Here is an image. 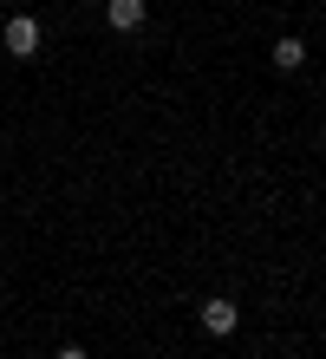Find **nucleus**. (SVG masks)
Listing matches in <instances>:
<instances>
[{
	"label": "nucleus",
	"mask_w": 326,
	"mask_h": 359,
	"mask_svg": "<svg viewBox=\"0 0 326 359\" xmlns=\"http://www.w3.org/2000/svg\"><path fill=\"white\" fill-rule=\"evenodd\" d=\"M39 39H46V33H39V20H33V13H13L7 27H0V46H7L13 59H33V53H39Z\"/></svg>",
	"instance_id": "f257e3e1"
},
{
	"label": "nucleus",
	"mask_w": 326,
	"mask_h": 359,
	"mask_svg": "<svg viewBox=\"0 0 326 359\" xmlns=\"http://www.w3.org/2000/svg\"><path fill=\"white\" fill-rule=\"evenodd\" d=\"M235 327H242V307H235L229 294H209V301H203V333H215V340H229Z\"/></svg>",
	"instance_id": "f03ea898"
},
{
	"label": "nucleus",
	"mask_w": 326,
	"mask_h": 359,
	"mask_svg": "<svg viewBox=\"0 0 326 359\" xmlns=\"http://www.w3.org/2000/svg\"><path fill=\"white\" fill-rule=\"evenodd\" d=\"M144 0H104V27H111V33H137L144 27Z\"/></svg>",
	"instance_id": "7ed1b4c3"
},
{
	"label": "nucleus",
	"mask_w": 326,
	"mask_h": 359,
	"mask_svg": "<svg viewBox=\"0 0 326 359\" xmlns=\"http://www.w3.org/2000/svg\"><path fill=\"white\" fill-rule=\"evenodd\" d=\"M268 59H274V66H280V72H300V66H307V39H300V33H280Z\"/></svg>",
	"instance_id": "20e7f679"
},
{
	"label": "nucleus",
	"mask_w": 326,
	"mask_h": 359,
	"mask_svg": "<svg viewBox=\"0 0 326 359\" xmlns=\"http://www.w3.org/2000/svg\"><path fill=\"white\" fill-rule=\"evenodd\" d=\"M59 359H85V346H59Z\"/></svg>",
	"instance_id": "39448f33"
}]
</instances>
